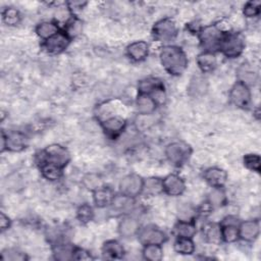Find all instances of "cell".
I'll return each mask as SVG.
<instances>
[{
  "instance_id": "cell-1",
  "label": "cell",
  "mask_w": 261,
  "mask_h": 261,
  "mask_svg": "<svg viewBox=\"0 0 261 261\" xmlns=\"http://www.w3.org/2000/svg\"><path fill=\"white\" fill-rule=\"evenodd\" d=\"M159 59L165 71L173 76L181 75L189 64L186 52L176 45L163 46L159 52Z\"/></svg>"
},
{
  "instance_id": "cell-40",
  "label": "cell",
  "mask_w": 261,
  "mask_h": 261,
  "mask_svg": "<svg viewBox=\"0 0 261 261\" xmlns=\"http://www.w3.org/2000/svg\"><path fill=\"white\" fill-rule=\"evenodd\" d=\"M198 215V210L191 204H182L178 207L177 217L181 221H195Z\"/></svg>"
},
{
  "instance_id": "cell-3",
  "label": "cell",
  "mask_w": 261,
  "mask_h": 261,
  "mask_svg": "<svg viewBox=\"0 0 261 261\" xmlns=\"http://www.w3.org/2000/svg\"><path fill=\"white\" fill-rule=\"evenodd\" d=\"M71 160V156L67 148L60 144H50L37 155L38 164L49 162L61 168H65Z\"/></svg>"
},
{
  "instance_id": "cell-30",
  "label": "cell",
  "mask_w": 261,
  "mask_h": 261,
  "mask_svg": "<svg viewBox=\"0 0 261 261\" xmlns=\"http://www.w3.org/2000/svg\"><path fill=\"white\" fill-rule=\"evenodd\" d=\"M206 202L212 208V210L224 206L227 202V197L223 188H212L207 196Z\"/></svg>"
},
{
  "instance_id": "cell-44",
  "label": "cell",
  "mask_w": 261,
  "mask_h": 261,
  "mask_svg": "<svg viewBox=\"0 0 261 261\" xmlns=\"http://www.w3.org/2000/svg\"><path fill=\"white\" fill-rule=\"evenodd\" d=\"M5 187L7 190L12 191V192H18L23 188V181L21 179V177L16 174V173H12L10 175L7 176V178L4 181Z\"/></svg>"
},
{
  "instance_id": "cell-17",
  "label": "cell",
  "mask_w": 261,
  "mask_h": 261,
  "mask_svg": "<svg viewBox=\"0 0 261 261\" xmlns=\"http://www.w3.org/2000/svg\"><path fill=\"white\" fill-rule=\"evenodd\" d=\"M135 207V199L124 196L122 194L115 195L112 203L110 204V212L114 216H124L133 211Z\"/></svg>"
},
{
  "instance_id": "cell-32",
  "label": "cell",
  "mask_w": 261,
  "mask_h": 261,
  "mask_svg": "<svg viewBox=\"0 0 261 261\" xmlns=\"http://www.w3.org/2000/svg\"><path fill=\"white\" fill-rule=\"evenodd\" d=\"M63 31L72 40L77 37L83 31V22L76 15H70L64 23Z\"/></svg>"
},
{
  "instance_id": "cell-36",
  "label": "cell",
  "mask_w": 261,
  "mask_h": 261,
  "mask_svg": "<svg viewBox=\"0 0 261 261\" xmlns=\"http://www.w3.org/2000/svg\"><path fill=\"white\" fill-rule=\"evenodd\" d=\"M142 255L145 260L160 261L163 258V249L161 245H145L143 246Z\"/></svg>"
},
{
  "instance_id": "cell-28",
  "label": "cell",
  "mask_w": 261,
  "mask_h": 261,
  "mask_svg": "<svg viewBox=\"0 0 261 261\" xmlns=\"http://www.w3.org/2000/svg\"><path fill=\"white\" fill-rule=\"evenodd\" d=\"M39 168L42 176L49 181H57L63 176V168L55 164L42 162L39 164Z\"/></svg>"
},
{
  "instance_id": "cell-33",
  "label": "cell",
  "mask_w": 261,
  "mask_h": 261,
  "mask_svg": "<svg viewBox=\"0 0 261 261\" xmlns=\"http://www.w3.org/2000/svg\"><path fill=\"white\" fill-rule=\"evenodd\" d=\"M1 16H2V21L8 27H15L19 24L21 21V14L19 10L12 6L4 8L2 10Z\"/></svg>"
},
{
  "instance_id": "cell-9",
  "label": "cell",
  "mask_w": 261,
  "mask_h": 261,
  "mask_svg": "<svg viewBox=\"0 0 261 261\" xmlns=\"http://www.w3.org/2000/svg\"><path fill=\"white\" fill-rule=\"evenodd\" d=\"M118 189L119 194L135 199L143 193L144 178L137 173H128L120 179Z\"/></svg>"
},
{
  "instance_id": "cell-22",
  "label": "cell",
  "mask_w": 261,
  "mask_h": 261,
  "mask_svg": "<svg viewBox=\"0 0 261 261\" xmlns=\"http://www.w3.org/2000/svg\"><path fill=\"white\" fill-rule=\"evenodd\" d=\"M157 102L154 98L147 94H138L136 99V109L141 115H151L157 109Z\"/></svg>"
},
{
  "instance_id": "cell-12",
  "label": "cell",
  "mask_w": 261,
  "mask_h": 261,
  "mask_svg": "<svg viewBox=\"0 0 261 261\" xmlns=\"http://www.w3.org/2000/svg\"><path fill=\"white\" fill-rule=\"evenodd\" d=\"M137 237L143 246L152 244L162 245L167 241L166 233L160 227L154 224H149L140 228Z\"/></svg>"
},
{
  "instance_id": "cell-39",
  "label": "cell",
  "mask_w": 261,
  "mask_h": 261,
  "mask_svg": "<svg viewBox=\"0 0 261 261\" xmlns=\"http://www.w3.org/2000/svg\"><path fill=\"white\" fill-rule=\"evenodd\" d=\"M75 216H76V219L82 224H87V223L91 222L92 220H94L95 212L91 205L85 203L77 207V209L75 211Z\"/></svg>"
},
{
  "instance_id": "cell-37",
  "label": "cell",
  "mask_w": 261,
  "mask_h": 261,
  "mask_svg": "<svg viewBox=\"0 0 261 261\" xmlns=\"http://www.w3.org/2000/svg\"><path fill=\"white\" fill-rule=\"evenodd\" d=\"M189 94L192 96H200L206 93L207 91V81L202 76H194L191 80V83L189 85Z\"/></svg>"
},
{
  "instance_id": "cell-25",
  "label": "cell",
  "mask_w": 261,
  "mask_h": 261,
  "mask_svg": "<svg viewBox=\"0 0 261 261\" xmlns=\"http://www.w3.org/2000/svg\"><path fill=\"white\" fill-rule=\"evenodd\" d=\"M196 62L201 72L207 73V72L213 71L216 68L217 58L215 56V53L202 51L197 55Z\"/></svg>"
},
{
  "instance_id": "cell-45",
  "label": "cell",
  "mask_w": 261,
  "mask_h": 261,
  "mask_svg": "<svg viewBox=\"0 0 261 261\" xmlns=\"http://www.w3.org/2000/svg\"><path fill=\"white\" fill-rule=\"evenodd\" d=\"M94 259L93 256L91 255V253L89 251H87L84 248H80V247H75L73 248V256H72V260H92Z\"/></svg>"
},
{
  "instance_id": "cell-14",
  "label": "cell",
  "mask_w": 261,
  "mask_h": 261,
  "mask_svg": "<svg viewBox=\"0 0 261 261\" xmlns=\"http://www.w3.org/2000/svg\"><path fill=\"white\" fill-rule=\"evenodd\" d=\"M239 223L240 220L232 215H228L222 219L220 224L221 228V240L226 244L236 243L240 240L239 236Z\"/></svg>"
},
{
  "instance_id": "cell-2",
  "label": "cell",
  "mask_w": 261,
  "mask_h": 261,
  "mask_svg": "<svg viewBox=\"0 0 261 261\" xmlns=\"http://www.w3.org/2000/svg\"><path fill=\"white\" fill-rule=\"evenodd\" d=\"M224 32L225 31H223L218 24H208L201 27L197 36L203 51L211 53H216L219 51Z\"/></svg>"
},
{
  "instance_id": "cell-16",
  "label": "cell",
  "mask_w": 261,
  "mask_h": 261,
  "mask_svg": "<svg viewBox=\"0 0 261 261\" xmlns=\"http://www.w3.org/2000/svg\"><path fill=\"white\" fill-rule=\"evenodd\" d=\"M260 234V222L257 219L240 221L239 236L240 239L247 243L255 242Z\"/></svg>"
},
{
  "instance_id": "cell-35",
  "label": "cell",
  "mask_w": 261,
  "mask_h": 261,
  "mask_svg": "<svg viewBox=\"0 0 261 261\" xmlns=\"http://www.w3.org/2000/svg\"><path fill=\"white\" fill-rule=\"evenodd\" d=\"M258 80V75L254 69H252L248 64H243L238 69V81L246 84L247 86L255 85Z\"/></svg>"
},
{
  "instance_id": "cell-20",
  "label": "cell",
  "mask_w": 261,
  "mask_h": 261,
  "mask_svg": "<svg viewBox=\"0 0 261 261\" xmlns=\"http://www.w3.org/2000/svg\"><path fill=\"white\" fill-rule=\"evenodd\" d=\"M149 50V44L145 41L140 40L128 44L125 52L130 60L135 62H141L148 57Z\"/></svg>"
},
{
  "instance_id": "cell-41",
  "label": "cell",
  "mask_w": 261,
  "mask_h": 261,
  "mask_svg": "<svg viewBox=\"0 0 261 261\" xmlns=\"http://www.w3.org/2000/svg\"><path fill=\"white\" fill-rule=\"evenodd\" d=\"M243 163H244V166L251 171L259 173L261 170V158L258 154H254V153L246 154L243 157Z\"/></svg>"
},
{
  "instance_id": "cell-46",
  "label": "cell",
  "mask_w": 261,
  "mask_h": 261,
  "mask_svg": "<svg viewBox=\"0 0 261 261\" xmlns=\"http://www.w3.org/2000/svg\"><path fill=\"white\" fill-rule=\"evenodd\" d=\"M87 4H88V2H86V1H70V2L65 3V5L67 6V9L69 10L70 15H76L77 12L82 11Z\"/></svg>"
},
{
  "instance_id": "cell-4",
  "label": "cell",
  "mask_w": 261,
  "mask_h": 261,
  "mask_svg": "<svg viewBox=\"0 0 261 261\" xmlns=\"http://www.w3.org/2000/svg\"><path fill=\"white\" fill-rule=\"evenodd\" d=\"M246 48V39L242 33L225 31L220 44L219 52L226 58L234 59L240 57Z\"/></svg>"
},
{
  "instance_id": "cell-13",
  "label": "cell",
  "mask_w": 261,
  "mask_h": 261,
  "mask_svg": "<svg viewBox=\"0 0 261 261\" xmlns=\"http://www.w3.org/2000/svg\"><path fill=\"white\" fill-rule=\"evenodd\" d=\"M126 119L119 115L108 116L101 121V127L106 135L111 140L118 138L126 128Z\"/></svg>"
},
{
  "instance_id": "cell-24",
  "label": "cell",
  "mask_w": 261,
  "mask_h": 261,
  "mask_svg": "<svg viewBox=\"0 0 261 261\" xmlns=\"http://www.w3.org/2000/svg\"><path fill=\"white\" fill-rule=\"evenodd\" d=\"M202 233L204 240L212 245H218L221 240V228L218 222H207L202 227Z\"/></svg>"
},
{
  "instance_id": "cell-34",
  "label": "cell",
  "mask_w": 261,
  "mask_h": 261,
  "mask_svg": "<svg viewBox=\"0 0 261 261\" xmlns=\"http://www.w3.org/2000/svg\"><path fill=\"white\" fill-rule=\"evenodd\" d=\"M143 192L151 196H156L163 193L162 178L157 176H150L148 178H144Z\"/></svg>"
},
{
  "instance_id": "cell-31",
  "label": "cell",
  "mask_w": 261,
  "mask_h": 261,
  "mask_svg": "<svg viewBox=\"0 0 261 261\" xmlns=\"http://www.w3.org/2000/svg\"><path fill=\"white\" fill-rule=\"evenodd\" d=\"M195 248L192 238L176 237L173 243V250L179 255H192L195 252Z\"/></svg>"
},
{
  "instance_id": "cell-23",
  "label": "cell",
  "mask_w": 261,
  "mask_h": 261,
  "mask_svg": "<svg viewBox=\"0 0 261 261\" xmlns=\"http://www.w3.org/2000/svg\"><path fill=\"white\" fill-rule=\"evenodd\" d=\"M102 255L106 259H121L125 251L123 246L116 240H108L102 246Z\"/></svg>"
},
{
  "instance_id": "cell-7",
  "label": "cell",
  "mask_w": 261,
  "mask_h": 261,
  "mask_svg": "<svg viewBox=\"0 0 261 261\" xmlns=\"http://www.w3.org/2000/svg\"><path fill=\"white\" fill-rule=\"evenodd\" d=\"M178 33L176 22L170 17H164L157 20L151 30L153 39L157 42H169L176 38Z\"/></svg>"
},
{
  "instance_id": "cell-29",
  "label": "cell",
  "mask_w": 261,
  "mask_h": 261,
  "mask_svg": "<svg viewBox=\"0 0 261 261\" xmlns=\"http://www.w3.org/2000/svg\"><path fill=\"white\" fill-rule=\"evenodd\" d=\"M173 233L176 237L184 238H194L197 233V226L195 221H181L177 220V222L173 226Z\"/></svg>"
},
{
  "instance_id": "cell-6",
  "label": "cell",
  "mask_w": 261,
  "mask_h": 261,
  "mask_svg": "<svg viewBox=\"0 0 261 261\" xmlns=\"http://www.w3.org/2000/svg\"><path fill=\"white\" fill-rule=\"evenodd\" d=\"M1 145L0 150L1 153L5 151L18 153L23 151L28 147L29 139L24 133L20 130H11L9 133H5L3 129L1 130Z\"/></svg>"
},
{
  "instance_id": "cell-43",
  "label": "cell",
  "mask_w": 261,
  "mask_h": 261,
  "mask_svg": "<svg viewBox=\"0 0 261 261\" xmlns=\"http://www.w3.org/2000/svg\"><path fill=\"white\" fill-rule=\"evenodd\" d=\"M261 11L260 1H248L243 7V14L248 18L257 17Z\"/></svg>"
},
{
  "instance_id": "cell-8",
  "label": "cell",
  "mask_w": 261,
  "mask_h": 261,
  "mask_svg": "<svg viewBox=\"0 0 261 261\" xmlns=\"http://www.w3.org/2000/svg\"><path fill=\"white\" fill-rule=\"evenodd\" d=\"M138 92L139 94H147L152 96L158 105L164 103L166 99L164 84L158 77L148 76L141 80L138 83Z\"/></svg>"
},
{
  "instance_id": "cell-15",
  "label": "cell",
  "mask_w": 261,
  "mask_h": 261,
  "mask_svg": "<svg viewBox=\"0 0 261 261\" xmlns=\"http://www.w3.org/2000/svg\"><path fill=\"white\" fill-rule=\"evenodd\" d=\"M163 193L170 197H177L185 193L186 182L181 176L175 173L167 174L162 178Z\"/></svg>"
},
{
  "instance_id": "cell-27",
  "label": "cell",
  "mask_w": 261,
  "mask_h": 261,
  "mask_svg": "<svg viewBox=\"0 0 261 261\" xmlns=\"http://www.w3.org/2000/svg\"><path fill=\"white\" fill-rule=\"evenodd\" d=\"M61 29L59 28L58 23L56 21H52V20H44L39 22L36 28H35V32L37 34V36L44 40L49 39L50 37H52L53 35L57 34Z\"/></svg>"
},
{
  "instance_id": "cell-18",
  "label": "cell",
  "mask_w": 261,
  "mask_h": 261,
  "mask_svg": "<svg viewBox=\"0 0 261 261\" xmlns=\"http://www.w3.org/2000/svg\"><path fill=\"white\" fill-rule=\"evenodd\" d=\"M203 178L211 188H223L227 181V172L220 167L213 166L203 172Z\"/></svg>"
},
{
  "instance_id": "cell-19",
  "label": "cell",
  "mask_w": 261,
  "mask_h": 261,
  "mask_svg": "<svg viewBox=\"0 0 261 261\" xmlns=\"http://www.w3.org/2000/svg\"><path fill=\"white\" fill-rule=\"evenodd\" d=\"M140 222L137 218L130 216V215H124L122 216L121 220L118 223V233L124 239H129L138 234L140 230Z\"/></svg>"
},
{
  "instance_id": "cell-47",
  "label": "cell",
  "mask_w": 261,
  "mask_h": 261,
  "mask_svg": "<svg viewBox=\"0 0 261 261\" xmlns=\"http://www.w3.org/2000/svg\"><path fill=\"white\" fill-rule=\"evenodd\" d=\"M10 226H11L10 218L3 211H1L0 212V229H1V232H4L5 230L9 229Z\"/></svg>"
},
{
  "instance_id": "cell-21",
  "label": "cell",
  "mask_w": 261,
  "mask_h": 261,
  "mask_svg": "<svg viewBox=\"0 0 261 261\" xmlns=\"http://www.w3.org/2000/svg\"><path fill=\"white\" fill-rule=\"evenodd\" d=\"M92 193H93V202L95 206L100 209L109 207L116 195L115 192L110 187H107L105 185Z\"/></svg>"
},
{
  "instance_id": "cell-38",
  "label": "cell",
  "mask_w": 261,
  "mask_h": 261,
  "mask_svg": "<svg viewBox=\"0 0 261 261\" xmlns=\"http://www.w3.org/2000/svg\"><path fill=\"white\" fill-rule=\"evenodd\" d=\"M82 184L90 192H94L97 189L104 186L102 177L98 173H94V172H90V173L85 174L83 176Z\"/></svg>"
},
{
  "instance_id": "cell-10",
  "label": "cell",
  "mask_w": 261,
  "mask_h": 261,
  "mask_svg": "<svg viewBox=\"0 0 261 261\" xmlns=\"http://www.w3.org/2000/svg\"><path fill=\"white\" fill-rule=\"evenodd\" d=\"M228 98L229 102L237 108H248L252 99L250 87L240 81H237L229 90Z\"/></svg>"
},
{
  "instance_id": "cell-5",
  "label": "cell",
  "mask_w": 261,
  "mask_h": 261,
  "mask_svg": "<svg viewBox=\"0 0 261 261\" xmlns=\"http://www.w3.org/2000/svg\"><path fill=\"white\" fill-rule=\"evenodd\" d=\"M192 147L184 141H175L166 145L164 154L168 162L176 167L182 166L188 162L192 155Z\"/></svg>"
},
{
  "instance_id": "cell-11",
  "label": "cell",
  "mask_w": 261,
  "mask_h": 261,
  "mask_svg": "<svg viewBox=\"0 0 261 261\" xmlns=\"http://www.w3.org/2000/svg\"><path fill=\"white\" fill-rule=\"evenodd\" d=\"M71 39L65 34L63 30H60L57 34L53 35L47 40H44L41 44L43 50L51 55H58L63 53L70 45Z\"/></svg>"
},
{
  "instance_id": "cell-26",
  "label": "cell",
  "mask_w": 261,
  "mask_h": 261,
  "mask_svg": "<svg viewBox=\"0 0 261 261\" xmlns=\"http://www.w3.org/2000/svg\"><path fill=\"white\" fill-rule=\"evenodd\" d=\"M73 248L74 246L70 245L67 241L52 245V254L54 259L59 261L72 260Z\"/></svg>"
},
{
  "instance_id": "cell-42",
  "label": "cell",
  "mask_w": 261,
  "mask_h": 261,
  "mask_svg": "<svg viewBox=\"0 0 261 261\" xmlns=\"http://www.w3.org/2000/svg\"><path fill=\"white\" fill-rule=\"evenodd\" d=\"M1 259L4 261H24L28 260L29 257L25 253L14 249V248H6L1 252Z\"/></svg>"
}]
</instances>
